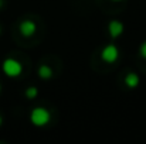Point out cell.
I'll use <instances>...</instances> for the list:
<instances>
[{"label": "cell", "instance_id": "obj_3", "mask_svg": "<svg viewBox=\"0 0 146 144\" xmlns=\"http://www.w3.org/2000/svg\"><path fill=\"white\" fill-rule=\"evenodd\" d=\"M101 57H102V59H104L105 62L112 64V62H115V61L118 59V57H119V51H118V48L115 47V45L109 44V45H106V47L102 49Z\"/></svg>", "mask_w": 146, "mask_h": 144}, {"label": "cell", "instance_id": "obj_12", "mask_svg": "<svg viewBox=\"0 0 146 144\" xmlns=\"http://www.w3.org/2000/svg\"><path fill=\"white\" fill-rule=\"evenodd\" d=\"M113 1H121V0H113Z\"/></svg>", "mask_w": 146, "mask_h": 144}, {"label": "cell", "instance_id": "obj_7", "mask_svg": "<svg viewBox=\"0 0 146 144\" xmlns=\"http://www.w3.org/2000/svg\"><path fill=\"white\" fill-rule=\"evenodd\" d=\"M51 75H52V71H51L50 66H47V65H41V66L38 68V76H40L41 79H50Z\"/></svg>", "mask_w": 146, "mask_h": 144}, {"label": "cell", "instance_id": "obj_6", "mask_svg": "<svg viewBox=\"0 0 146 144\" xmlns=\"http://www.w3.org/2000/svg\"><path fill=\"white\" fill-rule=\"evenodd\" d=\"M125 84H126L129 88H136L138 84H139V76H138L135 72H131V74L126 75V78H125Z\"/></svg>", "mask_w": 146, "mask_h": 144}, {"label": "cell", "instance_id": "obj_10", "mask_svg": "<svg viewBox=\"0 0 146 144\" xmlns=\"http://www.w3.org/2000/svg\"><path fill=\"white\" fill-rule=\"evenodd\" d=\"M1 6H3V0H0V9H1Z\"/></svg>", "mask_w": 146, "mask_h": 144}, {"label": "cell", "instance_id": "obj_4", "mask_svg": "<svg viewBox=\"0 0 146 144\" xmlns=\"http://www.w3.org/2000/svg\"><path fill=\"white\" fill-rule=\"evenodd\" d=\"M36 30H37V26H36V23L31 21V20H26V21H23V23L20 24V33H21L24 37H31V36L36 33Z\"/></svg>", "mask_w": 146, "mask_h": 144}, {"label": "cell", "instance_id": "obj_13", "mask_svg": "<svg viewBox=\"0 0 146 144\" xmlns=\"http://www.w3.org/2000/svg\"><path fill=\"white\" fill-rule=\"evenodd\" d=\"M0 31H1V30H0Z\"/></svg>", "mask_w": 146, "mask_h": 144}, {"label": "cell", "instance_id": "obj_8", "mask_svg": "<svg viewBox=\"0 0 146 144\" xmlns=\"http://www.w3.org/2000/svg\"><path fill=\"white\" fill-rule=\"evenodd\" d=\"M38 93V91H37V88H34V86H30L27 91H26V96L29 97V99H34Z\"/></svg>", "mask_w": 146, "mask_h": 144}, {"label": "cell", "instance_id": "obj_1", "mask_svg": "<svg viewBox=\"0 0 146 144\" xmlns=\"http://www.w3.org/2000/svg\"><path fill=\"white\" fill-rule=\"evenodd\" d=\"M50 117H51V114L46 107H34L31 110V114H30L31 123L34 126H38V127L46 126L50 122Z\"/></svg>", "mask_w": 146, "mask_h": 144}, {"label": "cell", "instance_id": "obj_5", "mask_svg": "<svg viewBox=\"0 0 146 144\" xmlns=\"http://www.w3.org/2000/svg\"><path fill=\"white\" fill-rule=\"evenodd\" d=\"M108 31H109V36L112 38H116V37H119L123 33V24L121 21H118V20H113V21H111L108 24Z\"/></svg>", "mask_w": 146, "mask_h": 144}, {"label": "cell", "instance_id": "obj_2", "mask_svg": "<svg viewBox=\"0 0 146 144\" xmlns=\"http://www.w3.org/2000/svg\"><path fill=\"white\" fill-rule=\"evenodd\" d=\"M23 71V66L20 65V62L14 58H7L4 59L3 62V72L7 75V76H11V78H16L21 74Z\"/></svg>", "mask_w": 146, "mask_h": 144}, {"label": "cell", "instance_id": "obj_11", "mask_svg": "<svg viewBox=\"0 0 146 144\" xmlns=\"http://www.w3.org/2000/svg\"><path fill=\"white\" fill-rule=\"evenodd\" d=\"M1 122H3V120H1V117H0V126H1Z\"/></svg>", "mask_w": 146, "mask_h": 144}, {"label": "cell", "instance_id": "obj_9", "mask_svg": "<svg viewBox=\"0 0 146 144\" xmlns=\"http://www.w3.org/2000/svg\"><path fill=\"white\" fill-rule=\"evenodd\" d=\"M141 55H142L143 58H146V41L141 45Z\"/></svg>", "mask_w": 146, "mask_h": 144}]
</instances>
